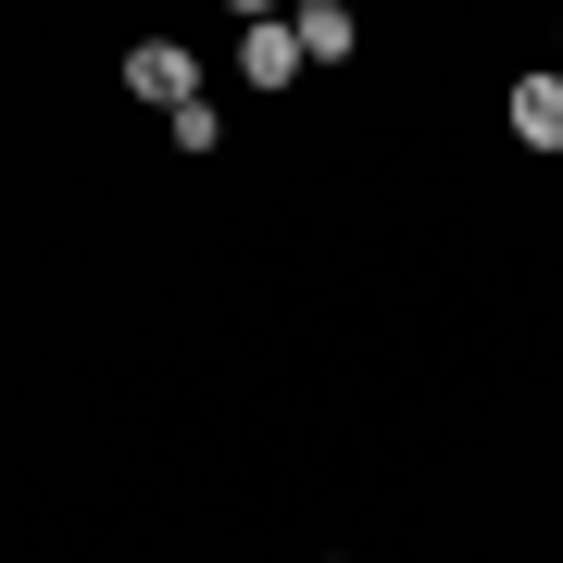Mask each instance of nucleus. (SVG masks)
<instances>
[{
	"label": "nucleus",
	"mask_w": 563,
	"mask_h": 563,
	"mask_svg": "<svg viewBox=\"0 0 563 563\" xmlns=\"http://www.w3.org/2000/svg\"><path fill=\"white\" fill-rule=\"evenodd\" d=\"M501 125H514L526 151H563V63H539V76L501 88Z\"/></svg>",
	"instance_id": "3"
},
{
	"label": "nucleus",
	"mask_w": 563,
	"mask_h": 563,
	"mask_svg": "<svg viewBox=\"0 0 563 563\" xmlns=\"http://www.w3.org/2000/svg\"><path fill=\"white\" fill-rule=\"evenodd\" d=\"M288 38H301V63H363V13H351V0H301Z\"/></svg>",
	"instance_id": "4"
},
{
	"label": "nucleus",
	"mask_w": 563,
	"mask_h": 563,
	"mask_svg": "<svg viewBox=\"0 0 563 563\" xmlns=\"http://www.w3.org/2000/svg\"><path fill=\"white\" fill-rule=\"evenodd\" d=\"M163 151H188V163H201V151H225V113H213V101H188V113H163Z\"/></svg>",
	"instance_id": "5"
},
{
	"label": "nucleus",
	"mask_w": 563,
	"mask_h": 563,
	"mask_svg": "<svg viewBox=\"0 0 563 563\" xmlns=\"http://www.w3.org/2000/svg\"><path fill=\"white\" fill-rule=\"evenodd\" d=\"M288 76H301V38H288V13H239V88H263V101H276Z\"/></svg>",
	"instance_id": "2"
},
{
	"label": "nucleus",
	"mask_w": 563,
	"mask_h": 563,
	"mask_svg": "<svg viewBox=\"0 0 563 563\" xmlns=\"http://www.w3.org/2000/svg\"><path fill=\"white\" fill-rule=\"evenodd\" d=\"M125 88H139L151 113H188V101H201V63H188L176 38H139V51H125Z\"/></svg>",
	"instance_id": "1"
}]
</instances>
